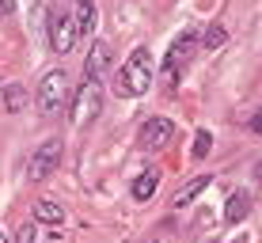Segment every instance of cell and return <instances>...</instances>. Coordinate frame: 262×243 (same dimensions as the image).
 <instances>
[{
  "label": "cell",
  "mask_w": 262,
  "mask_h": 243,
  "mask_svg": "<svg viewBox=\"0 0 262 243\" xmlns=\"http://www.w3.org/2000/svg\"><path fill=\"white\" fill-rule=\"evenodd\" d=\"M114 87H118V95H129V99H141L152 87V53L144 46H137L125 57L122 73L114 76Z\"/></svg>",
  "instance_id": "cell-1"
},
{
  "label": "cell",
  "mask_w": 262,
  "mask_h": 243,
  "mask_svg": "<svg viewBox=\"0 0 262 243\" xmlns=\"http://www.w3.org/2000/svg\"><path fill=\"white\" fill-rule=\"evenodd\" d=\"M38 111L46 114V118H57L61 111L72 103V92H69V76H65V69H53V73L42 76V84H38Z\"/></svg>",
  "instance_id": "cell-2"
},
{
  "label": "cell",
  "mask_w": 262,
  "mask_h": 243,
  "mask_svg": "<svg viewBox=\"0 0 262 243\" xmlns=\"http://www.w3.org/2000/svg\"><path fill=\"white\" fill-rule=\"evenodd\" d=\"M103 111V87L99 80H84V84L72 92V106H69V118L72 125H92Z\"/></svg>",
  "instance_id": "cell-3"
},
{
  "label": "cell",
  "mask_w": 262,
  "mask_h": 243,
  "mask_svg": "<svg viewBox=\"0 0 262 243\" xmlns=\"http://www.w3.org/2000/svg\"><path fill=\"white\" fill-rule=\"evenodd\" d=\"M61 156H65V145H61V137L42 141V145L31 152V164H27V183H46V179L53 175V167L61 164Z\"/></svg>",
  "instance_id": "cell-4"
},
{
  "label": "cell",
  "mask_w": 262,
  "mask_h": 243,
  "mask_svg": "<svg viewBox=\"0 0 262 243\" xmlns=\"http://www.w3.org/2000/svg\"><path fill=\"white\" fill-rule=\"evenodd\" d=\"M194 50H198V31H179L175 42L167 46V57H164V80H167L171 87L179 84V73H183V65L194 57Z\"/></svg>",
  "instance_id": "cell-5"
},
{
  "label": "cell",
  "mask_w": 262,
  "mask_h": 243,
  "mask_svg": "<svg viewBox=\"0 0 262 243\" xmlns=\"http://www.w3.org/2000/svg\"><path fill=\"white\" fill-rule=\"evenodd\" d=\"M175 141V122L171 118H144L141 129H137V145L144 152H160Z\"/></svg>",
  "instance_id": "cell-6"
},
{
  "label": "cell",
  "mask_w": 262,
  "mask_h": 243,
  "mask_svg": "<svg viewBox=\"0 0 262 243\" xmlns=\"http://www.w3.org/2000/svg\"><path fill=\"white\" fill-rule=\"evenodd\" d=\"M76 38H80L76 19H72L69 12H53L50 15V46H53V53H69L76 46Z\"/></svg>",
  "instance_id": "cell-7"
},
{
  "label": "cell",
  "mask_w": 262,
  "mask_h": 243,
  "mask_svg": "<svg viewBox=\"0 0 262 243\" xmlns=\"http://www.w3.org/2000/svg\"><path fill=\"white\" fill-rule=\"evenodd\" d=\"M114 65V53L106 42H92V50H88V61H84V80H103L111 73Z\"/></svg>",
  "instance_id": "cell-8"
},
{
  "label": "cell",
  "mask_w": 262,
  "mask_h": 243,
  "mask_svg": "<svg viewBox=\"0 0 262 243\" xmlns=\"http://www.w3.org/2000/svg\"><path fill=\"white\" fill-rule=\"evenodd\" d=\"M156 186H160V171H141V175L133 179L129 194H133V202H148V197L156 194Z\"/></svg>",
  "instance_id": "cell-9"
},
{
  "label": "cell",
  "mask_w": 262,
  "mask_h": 243,
  "mask_svg": "<svg viewBox=\"0 0 262 243\" xmlns=\"http://www.w3.org/2000/svg\"><path fill=\"white\" fill-rule=\"evenodd\" d=\"M205 186H213V179H209V175H198V179H190V183H186L183 190H179L175 197H171V205H175V209H183V205H190L194 197H198V194L205 190Z\"/></svg>",
  "instance_id": "cell-10"
},
{
  "label": "cell",
  "mask_w": 262,
  "mask_h": 243,
  "mask_svg": "<svg viewBox=\"0 0 262 243\" xmlns=\"http://www.w3.org/2000/svg\"><path fill=\"white\" fill-rule=\"evenodd\" d=\"M247 213H251V197L247 194H232L228 202H224V220L228 224H239Z\"/></svg>",
  "instance_id": "cell-11"
},
{
  "label": "cell",
  "mask_w": 262,
  "mask_h": 243,
  "mask_svg": "<svg viewBox=\"0 0 262 243\" xmlns=\"http://www.w3.org/2000/svg\"><path fill=\"white\" fill-rule=\"evenodd\" d=\"M34 217H38V224H50V228H57V224L65 220V209H61L57 202H38V205H34Z\"/></svg>",
  "instance_id": "cell-12"
},
{
  "label": "cell",
  "mask_w": 262,
  "mask_h": 243,
  "mask_svg": "<svg viewBox=\"0 0 262 243\" xmlns=\"http://www.w3.org/2000/svg\"><path fill=\"white\" fill-rule=\"evenodd\" d=\"M23 106H27V87L23 84H8L4 87V111H23Z\"/></svg>",
  "instance_id": "cell-13"
},
{
  "label": "cell",
  "mask_w": 262,
  "mask_h": 243,
  "mask_svg": "<svg viewBox=\"0 0 262 243\" xmlns=\"http://www.w3.org/2000/svg\"><path fill=\"white\" fill-rule=\"evenodd\" d=\"M95 23H99V15H95V0L80 4V15H76V27H80V34H95Z\"/></svg>",
  "instance_id": "cell-14"
},
{
  "label": "cell",
  "mask_w": 262,
  "mask_h": 243,
  "mask_svg": "<svg viewBox=\"0 0 262 243\" xmlns=\"http://www.w3.org/2000/svg\"><path fill=\"white\" fill-rule=\"evenodd\" d=\"M224 38H228V31H224L221 23H213L209 31L202 34V46H209V50H216V46H224Z\"/></svg>",
  "instance_id": "cell-15"
},
{
  "label": "cell",
  "mask_w": 262,
  "mask_h": 243,
  "mask_svg": "<svg viewBox=\"0 0 262 243\" xmlns=\"http://www.w3.org/2000/svg\"><path fill=\"white\" fill-rule=\"evenodd\" d=\"M209 145H213V137H209V133H198V137H194V160H205V152H209Z\"/></svg>",
  "instance_id": "cell-16"
},
{
  "label": "cell",
  "mask_w": 262,
  "mask_h": 243,
  "mask_svg": "<svg viewBox=\"0 0 262 243\" xmlns=\"http://www.w3.org/2000/svg\"><path fill=\"white\" fill-rule=\"evenodd\" d=\"M15 243H38V224L27 220L23 228H19V236H15Z\"/></svg>",
  "instance_id": "cell-17"
},
{
  "label": "cell",
  "mask_w": 262,
  "mask_h": 243,
  "mask_svg": "<svg viewBox=\"0 0 262 243\" xmlns=\"http://www.w3.org/2000/svg\"><path fill=\"white\" fill-rule=\"evenodd\" d=\"M251 129H255L258 137H262V111H255V114H251Z\"/></svg>",
  "instance_id": "cell-18"
},
{
  "label": "cell",
  "mask_w": 262,
  "mask_h": 243,
  "mask_svg": "<svg viewBox=\"0 0 262 243\" xmlns=\"http://www.w3.org/2000/svg\"><path fill=\"white\" fill-rule=\"evenodd\" d=\"M15 12V0H0V15H12Z\"/></svg>",
  "instance_id": "cell-19"
},
{
  "label": "cell",
  "mask_w": 262,
  "mask_h": 243,
  "mask_svg": "<svg viewBox=\"0 0 262 243\" xmlns=\"http://www.w3.org/2000/svg\"><path fill=\"white\" fill-rule=\"evenodd\" d=\"M228 243H247V236H236V239H228Z\"/></svg>",
  "instance_id": "cell-20"
},
{
  "label": "cell",
  "mask_w": 262,
  "mask_h": 243,
  "mask_svg": "<svg viewBox=\"0 0 262 243\" xmlns=\"http://www.w3.org/2000/svg\"><path fill=\"white\" fill-rule=\"evenodd\" d=\"M0 243H8V232H4V228H0Z\"/></svg>",
  "instance_id": "cell-21"
},
{
  "label": "cell",
  "mask_w": 262,
  "mask_h": 243,
  "mask_svg": "<svg viewBox=\"0 0 262 243\" xmlns=\"http://www.w3.org/2000/svg\"><path fill=\"white\" fill-rule=\"evenodd\" d=\"M258 183H262V164H258Z\"/></svg>",
  "instance_id": "cell-22"
},
{
  "label": "cell",
  "mask_w": 262,
  "mask_h": 243,
  "mask_svg": "<svg viewBox=\"0 0 262 243\" xmlns=\"http://www.w3.org/2000/svg\"><path fill=\"white\" fill-rule=\"evenodd\" d=\"M76 4H88V0H76Z\"/></svg>",
  "instance_id": "cell-23"
},
{
  "label": "cell",
  "mask_w": 262,
  "mask_h": 243,
  "mask_svg": "<svg viewBox=\"0 0 262 243\" xmlns=\"http://www.w3.org/2000/svg\"><path fill=\"white\" fill-rule=\"evenodd\" d=\"M137 243H144V239H137Z\"/></svg>",
  "instance_id": "cell-24"
}]
</instances>
